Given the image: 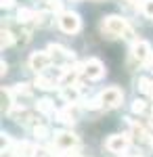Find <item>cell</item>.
I'll list each match as a JSON object with an SVG mask.
<instances>
[{
	"instance_id": "obj_23",
	"label": "cell",
	"mask_w": 153,
	"mask_h": 157,
	"mask_svg": "<svg viewBox=\"0 0 153 157\" xmlns=\"http://www.w3.org/2000/svg\"><path fill=\"white\" fill-rule=\"evenodd\" d=\"M34 136H36V138H46V136H48V128H46V126H42V124L34 126Z\"/></svg>"
},
{
	"instance_id": "obj_26",
	"label": "cell",
	"mask_w": 153,
	"mask_h": 157,
	"mask_svg": "<svg viewBox=\"0 0 153 157\" xmlns=\"http://www.w3.org/2000/svg\"><path fill=\"white\" fill-rule=\"evenodd\" d=\"M59 157H80L78 153H63V155H59Z\"/></svg>"
},
{
	"instance_id": "obj_20",
	"label": "cell",
	"mask_w": 153,
	"mask_h": 157,
	"mask_svg": "<svg viewBox=\"0 0 153 157\" xmlns=\"http://www.w3.org/2000/svg\"><path fill=\"white\" fill-rule=\"evenodd\" d=\"M0 36H2V40H0V42H2V48L11 46L13 42H15V36H13L11 29H4V27H2V34H0Z\"/></svg>"
},
{
	"instance_id": "obj_10",
	"label": "cell",
	"mask_w": 153,
	"mask_h": 157,
	"mask_svg": "<svg viewBox=\"0 0 153 157\" xmlns=\"http://www.w3.org/2000/svg\"><path fill=\"white\" fill-rule=\"evenodd\" d=\"M80 73H84V65H73V67H65L63 69V75H61V88H69V86H76Z\"/></svg>"
},
{
	"instance_id": "obj_13",
	"label": "cell",
	"mask_w": 153,
	"mask_h": 157,
	"mask_svg": "<svg viewBox=\"0 0 153 157\" xmlns=\"http://www.w3.org/2000/svg\"><path fill=\"white\" fill-rule=\"evenodd\" d=\"M61 97L67 101V105H76L80 98V88L78 86H69V88H61Z\"/></svg>"
},
{
	"instance_id": "obj_11",
	"label": "cell",
	"mask_w": 153,
	"mask_h": 157,
	"mask_svg": "<svg viewBox=\"0 0 153 157\" xmlns=\"http://www.w3.org/2000/svg\"><path fill=\"white\" fill-rule=\"evenodd\" d=\"M126 124H128V128H130V136H132V138H134V140H147V138H149V134H147V130H145V128H143L141 124H139V121H134V120H126Z\"/></svg>"
},
{
	"instance_id": "obj_4",
	"label": "cell",
	"mask_w": 153,
	"mask_h": 157,
	"mask_svg": "<svg viewBox=\"0 0 153 157\" xmlns=\"http://www.w3.org/2000/svg\"><path fill=\"white\" fill-rule=\"evenodd\" d=\"M57 23H59L61 32H65V34H78V32H80V27H82V21H80V17H78L76 13H71V11H63V13H59V19H57Z\"/></svg>"
},
{
	"instance_id": "obj_19",
	"label": "cell",
	"mask_w": 153,
	"mask_h": 157,
	"mask_svg": "<svg viewBox=\"0 0 153 157\" xmlns=\"http://www.w3.org/2000/svg\"><path fill=\"white\" fill-rule=\"evenodd\" d=\"M139 88H141L143 92H145V94H147V97H151L153 98V80H147V78H141V80H139Z\"/></svg>"
},
{
	"instance_id": "obj_28",
	"label": "cell",
	"mask_w": 153,
	"mask_h": 157,
	"mask_svg": "<svg viewBox=\"0 0 153 157\" xmlns=\"http://www.w3.org/2000/svg\"><path fill=\"white\" fill-rule=\"evenodd\" d=\"M149 120H151V124H153V109H151V113H149Z\"/></svg>"
},
{
	"instance_id": "obj_1",
	"label": "cell",
	"mask_w": 153,
	"mask_h": 157,
	"mask_svg": "<svg viewBox=\"0 0 153 157\" xmlns=\"http://www.w3.org/2000/svg\"><path fill=\"white\" fill-rule=\"evenodd\" d=\"M101 29H103V34H107L109 38H130L134 36V29H132V25L126 21V19H122L118 15H109L103 19V23H101Z\"/></svg>"
},
{
	"instance_id": "obj_16",
	"label": "cell",
	"mask_w": 153,
	"mask_h": 157,
	"mask_svg": "<svg viewBox=\"0 0 153 157\" xmlns=\"http://www.w3.org/2000/svg\"><path fill=\"white\" fill-rule=\"evenodd\" d=\"M13 117L17 121H21V124H32V121H36V115L32 113V111H27V109L21 107V111H17V113H11Z\"/></svg>"
},
{
	"instance_id": "obj_18",
	"label": "cell",
	"mask_w": 153,
	"mask_h": 157,
	"mask_svg": "<svg viewBox=\"0 0 153 157\" xmlns=\"http://www.w3.org/2000/svg\"><path fill=\"white\" fill-rule=\"evenodd\" d=\"M19 21L21 23H29V21H36V13L29 11V9H19Z\"/></svg>"
},
{
	"instance_id": "obj_2",
	"label": "cell",
	"mask_w": 153,
	"mask_h": 157,
	"mask_svg": "<svg viewBox=\"0 0 153 157\" xmlns=\"http://www.w3.org/2000/svg\"><path fill=\"white\" fill-rule=\"evenodd\" d=\"M53 143H55V149H57V151L71 153L73 149H78V147H80V138H78V136H76L73 132L59 130V132H55V138H53Z\"/></svg>"
},
{
	"instance_id": "obj_30",
	"label": "cell",
	"mask_w": 153,
	"mask_h": 157,
	"mask_svg": "<svg viewBox=\"0 0 153 157\" xmlns=\"http://www.w3.org/2000/svg\"><path fill=\"white\" fill-rule=\"evenodd\" d=\"M151 145H153V138H151Z\"/></svg>"
},
{
	"instance_id": "obj_25",
	"label": "cell",
	"mask_w": 153,
	"mask_h": 157,
	"mask_svg": "<svg viewBox=\"0 0 153 157\" xmlns=\"http://www.w3.org/2000/svg\"><path fill=\"white\" fill-rule=\"evenodd\" d=\"M0 4H2V9H11L15 4V0H0Z\"/></svg>"
},
{
	"instance_id": "obj_17",
	"label": "cell",
	"mask_w": 153,
	"mask_h": 157,
	"mask_svg": "<svg viewBox=\"0 0 153 157\" xmlns=\"http://www.w3.org/2000/svg\"><path fill=\"white\" fill-rule=\"evenodd\" d=\"M132 111H134V113H139V115H149V113H151L149 107H147V103L141 101V98H136V101L132 103Z\"/></svg>"
},
{
	"instance_id": "obj_7",
	"label": "cell",
	"mask_w": 153,
	"mask_h": 157,
	"mask_svg": "<svg viewBox=\"0 0 153 157\" xmlns=\"http://www.w3.org/2000/svg\"><path fill=\"white\" fill-rule=\"evenodd\" d=\"M50 63H53V59H50L48 50H38V52H34L29 57V69H34L40 75V73H44L50 67Z\"/></svg>"
},
{
	"instance_id": "obj_29",
	"label": "cell",
	"mask_w": 153,
	"mask_h": 157,
	"mask_svg": "<svg viewBox=\"0 0 153 157\" xmlns=\"http://www.w3.org/2000/svg\"><path fill=\"white\" fill-rule=\"evenodd\" d=\"M149 67H151V71H153V59H151V61H149Z\"/></svg>"
},
{
	"instance_id": "obj_12",
	"label": "cell",
	"mask_w": 153,
	"mask_h": 157,
	"mask_svg": "<svg viewBox=\"0 0 153 157\" xmlns=\"http://www.w3.org/2000/svg\"><path fill=\"white\" fill-rule=\"evenodd\" d=\"M57 117H59V121H63V124H67V126H71V124L76 121V117H78V111H76V105H67L65 109H61L59 113H57Z\"/></svg>"
},
{
	"instance_id": "obj_5",
	"label": "cell",
	"mask_w": 153,
	"mask_h": 157,
	"mask_svg": "<svg viewBox=\"0 0 153 157\" xmlns=\"http://www.w3.org/2000/svg\"><path fill=\"white\" fill-rule=\"evenodd\" d=\"M99 101H101V107L103 109H116L122 105V101H124V92L116 88V86H111V88H105L101 94H99Z\"/></svg>"
},
{
	"instance_id": "obj_6",
	"label": "cell",
	"mask_w": 153,
	"mask_h": 157,
	"mask_svg": "<svg viewBox=\"0 0 153 157\" xmlns=\"http://www.w3.org/2000/svg\"><path fill=\"white\" fill-rule=\"evenodd\" d=\"M48 55H50L53 63L61 65V69L69 67V63H73V55H71L67 48H63L61 44H50V46H48Z\"/></svg>"
},
{
	"instance_id": "obj_14",
	"label": "cell",
	"mask_w": 153,
	"mask_h": 157,
	"mask_svg": "<svg viewBox=\"0 0 153 157\" xmlns=\"http://www.w3.org/2000/svg\"><path fill=\"white\" fill-rule=\"evenodd\" d=\"M36 109H38L42 115H57V113H59V111L55 109V105H53V101H48V98H42V101H38Z\"/></svg>"
},
{
	"instance_id": "obj_9",
	"label": "cell",
	"mask_w": 153,
	"mask_h": 157,
	"mask_svg": "<svg viewBox=\"0 0 153 157\" xmlns=\"http://www.w3.org/2000/svg\"><path fill=\"white\" fill-rule=\"evenodd\" d=\"M84 75H86L88 80L96 82V80H101V78L105 75V65L99 59H88L84 63Z\"/></svg>"
},
{
	"instance_id": "obj_3",
	"label": "cell",
	"mask_w": 153,
	"mask_h": 157,
	"mask_svg": "<svg viewBox=\"0 0 153 157\" xmlns=\"http://www.w3.org/2000/svg\"><path fill=\"white\" fill-rule=\"evenodd\" d=\"M130 59L134 61V63H139V65L149 63V61L153 59L151 44H149L147 40H136V42L132 44V50H130Z\"/></svg>"
},
{
	"instance_id": "obj_8",
	"label": "cell",
	"mask_w": 153,
	"mask_h": 157,
	"mask_svg": "<svg viewBox=\"0 0 153 157\" xmlns=\"http://www.w3.org/2000/svg\"><path fill=\"white\" fill-rule=\"evenodd\" d=\"M128 145H130L128 134H111V136L105 140V149L109 151V153H116V155L124 153V151L128 149Z\"/></svg>"
},
{
	"instance_id": "obj_22",
	"label": "cell",
	"mask_w": 153,
	"mask_h": 157,
	"mask_svg": "<svg viewBox=\"0 0 153 157\" xmlns=\"http://www.w3.org/2000/svg\"><path fill=\"white\" fill-rule=\"evenodd\" d=\"M141 11H143V15H145V17L153 19V0H143Z\"/></svg>"
},
{
	"instance_id": "obj_24",
	"label": "cell",
	"mask_w": 153,
	"mask_h": 157,
	"mask_svg": "<svg viewBox=\"0 0 153 157\" xmlns=\"http://www.w3.org/2000/svg\"><path fill=\"white\" fill-rule=\"evenodd\" d=\"M34 157H53V155L48 153V149H44V147H36Z\"/></svg>"
},
{
	"instance_id": "obj_27",
	"label": "cell",
	"mask_w": 153,
	"mask_h": 157,
	"mask_svg": "<svg viewBox=\"0 0 153 157\" xmlns=\"http://www.w3.org/2000/svg\"><path fill=\"white\" fill-rule=\"evenodd\" d=\"M126 2H128V4H136L139 0H126Z\"/></svg>"
},
{
	"instance_id": "obj_21",
	"label": "cell",
	"mask_w": 153,
	"mask_h": 157,
	"mask_svg": "<svg viewBox=\"0 0 153 157\" xmlns=\"http://www.w3.org/2000/svg\"><path fill=\"white\" fill-rule=\"evenodd\" d=\"M13 94H23V97H32V88L27 84H17L15 88H11Z\"/></svg>"
},
{
	"instance_id": "obj_15",
	"label": "cell",
	"mask_w": 153,
	"mask_h": 157,
	"mask_svg": "<svg viewBox=\"0 0 153 157\" xmlns=\"http://www.w3.org/2000/svg\"><path fill=\"white\" fill-rule=\"evenodd\" d=\"M2 113H13V90L2 88Z\"/></svg>"
}]
</instances>
